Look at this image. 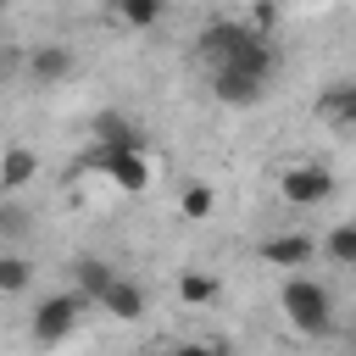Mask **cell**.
Returning <instances> with one entry per match:
<instances>
[{
	"label": "cell",
	"mask_w": 356,
	"mask_h": 356,
	"mask_svg": "<svg viewBox=\"0 0 356 356\" xmlns=\"http://www.w3.org/2000/svg\"><path fill=\"white\" fill-rule=\"evenodd\" d=\"M328 122H339V128H350L356 134V83H334L328 95H323V106H317Z\"/></svg>",
	"instance_id": "10"
},
{
	"label": "cell",
	"mask_w": 356,
	"mask_h": 356,
	"mask_svg": "<svg viewBox=\"0 0 356 356\" xmlns=\"http://www.w3.org/2000/svg\"><path fill=\"white\" fill-rule=\"evenodd\" d=\"M117 17H122L128 28H150V22L161 17V0H117Z\"/></svg>",
	"instance_id": "15"
},
{
	"label": "cell",
	"mask_w": 356,
	"mask_h": 356,
	"mask_svg": "<svg viewBox=\"0 0 356 356\" xmlns=\"http://www.w3.org/2000/svg\"><path fill=\"white\" fill-rule=\"evenodd\" d=\"M211 206H217V195H211V184H189V189L178 195V211H184L189 222H206V217H211Z\"/></svg>",
	"instance_id": "13"
},
{
	"label": "cell",
	"mask_w": 356,
	"mask_h": 356,
	"mask_svg": "<svg viewBox=\"0 0 356 356\" xmlns=\"http://www.w3.org/2000/svg\"><path fill=\"white\" fill-rule=\"evenodd\" d=\"M0 234H22V211L17 206H0Z\"/></svg>",
	"instance_id": "19"
},
{
	"label": "cell",
	"mask_w": 356,
	"mask_h": 356,
	"mask_svg": "<svg viewBox=\"0 0 356 356\" xmlns=\"http://www.w3.org/2000/svg\"><path fill=\"white\" fill-rule=\"evenodd\" d=\"M178 356H211L206 345H178Z\"/></svg>",
	"instance_id": "20"
},
{
	"label": "cell",
	"mask_w": 356,
	"mask_h": 356,
	"mask_svg": "<svg viewBox=\"0 0 356 356\" xmlns=\"http://www.w3.org/2000/svg\"><path fill=\"white\" fill-rule=\"evenodd\" d=\"M278 300H284V317H289L300 334H328V328H334V312H328V289H323V284L289 278Z\"/></svg>",
	"instance_id": "2"
},
{
	"label": "cell",
	"mask_w": 356,
	"mask_h": 356,
	"mask_svg": "<svg viewBox=\"0 0 356 356\" xmlns=\"http://www.w3.org/2000/svg\"><path fill=\"white\" fill-rule=\"evenodd\" d=\"M178 295H184V300H211V295H217V278H206V273H184V278H178Z\"/></svg>",
	"instance_id": "18"
},
{
	"label": "cell",
	"mask_w": 356,
	"mask_h": 356,
	"mask_svg": "<svg viewBox=\"0 0 356 356\" xmlns=\"http://www.w3.org/2000/svg\"><path fill=\"white\" fill-rule=\"evenodd\" d=\"M267 67H250V61H222V67H211V95L222 100V106H256L261 100V89H267Z\"/></svg>",
	"instance_id": "3"
},
{
	"label": "cell",
	"mask_w": 356,
	"mask_h": 356,
	"mask_svg": "<svg viewBox=\"0 0 356 356\" xmlns=\"http://www.w3.org/2000/svg\"><path fill=\"white\" fill-rule=\"evenodd\" d=\"M95 306H106L111 317H122V323H134L139 312H145V289L139 284H128V278H111L106 289H100V300Z\"/></svg>",
	"instance_id": "7"
},
{
	"label": "cell",
	"mask_w": 356,
	"mask_h": 356,
	"mask_svg": "<svg viewBox=\"0 0 356 356\" xmlns=\"http://www.w3.org/2000/svg\"><path fill=\"white\" fill-rule=\"evenodd\" d=\"M83 167H89V172H106L117 189H134V195L150 184V161H145V150H111V145H95Z\"/></svg>",
	"instance_id": "4"
},
{
	"label": "cell",
	"mask_w": 356,
	"mask_h": 356,
	"mask_svg": "<svg viewBox=\"0 0 356 356\" xmlns=\"http://www.w3.org/2000/svg\"><path fill=\"white\" fill-rule=\"evenodd\" d=\"M33 172H39V156H33V150H22V145H17V150H6V156H0V184H6V189H22Z\"/></svg>",
	"instance_id": "11"
},
{
	"label": "cell",
	"mask_w": 356,
	"mask_h": 356,
	"mask_svg": "<svg viewBox=\"0 0 356 356\" xmlns=\"http://www.w3.org/2000/svg\"><path fill=\"white\" fill-rule=\"evenodd\" d=\"M117 273L106 267V261H78V289H83V300H100V289L111 284Z\"/></svg>",
	"instance_id": "14"
},
{
	"label": "cell",
	"mask_w": 356,
	"mask_h": 356,
	"mask_svg": "<svg viewBox=\"0 0 356 356\" xmlns=\"http://www.w3.org/2000/svg\"><path fill=\"white\" fill-rule=\"evenodd\" d=\"M278 189H284L289 206H317V200L334 195V178H328V167H289L278 178Z\"/></svg>",
	"instance_id": "6"
},
{
	"label": "cell",
	"mask_w": 356,
	"mask_h": 356,
	"mask_svg": "<svg viewBox=\"0 0 356 356\" xmlns=\"http://www.w3.org/2000/svg\"><path fill=\"white\" fill-rule=\"evenodd\" d=\"M328 256L345 261V267H356V222H339V228L328 234Z\"/></svg>",
	"instance_id": "17"
},
{
	"label": "cell",
	"mask_w": 356,
	"mask_h": 356,
	"mask_svg": "<svg viewBox=\"0 0 356 356\" xmlns=\"http://www.w3.org/2000/svg\"><path fill=\"white\" fill-rule=\"evenodd\" d=\"M0 17H6V0H0Z\"/></svg>",
	"instance_id": "22"
},
{
	"label": "cell",
	"mask_w": 356,
	"mask_h": 356,
	"mask_svg": "<svg viewBox=\"0 0 356 356\" xmlns=\"http://www.w3.org/2000/svg\"><path fill=\"white\" fill-rule=\"evenodd\" d=\"M95 139L111 145V150H145L139 128H134L128 117H117V111H100V117H95Z\"/></svg>",
	"instance_id": "8"
},
{
	"label": "cell",
	"mask_w": 356,
	"mask_h": 356,
	"mask_svg": "<svg viewBox=\"0 0 356 356\" xmlns=\"http://www.w3.org/2000/svg\"><path fill=\"white\" fill-rule=\"evenodd\" d=\"M261 256H267V267H306L312 261V239L306 234H278V239L261 245Z\"/></svg>",
	"instance_id": "9"
},
{
	"label": "cell",
	"mask_w": 356,
	"mask_h": 356,
	"mask_svg": "<svg viewBox=\"0 0 356 356\" xmlns=\"http://www.w3.org/2000/svg\"><path fill=\"white\" fill-rule=\"evenodd\" d=\"M28 72H33L39 83H56V78H67V72H72V50L50 44V50H39V56L28 61Z\"/></svg>",
	"instance_id": "12"
},
{
	"label": "cell",
	"mask_w": 356,
	"mask_h": 356,
	"mask_svg": "<svg viewBox=\"0 0 356 356\" xmlns=\"http://www.w3.org/2000/svg\"><path fill=\"white\" fill-rule=\"evenodd\" d=\"M28 284H33V267L17 261V256H0V289L17 295V289H28Z\"/></svg>",
	"instance_id": "16"
},
{
	"label": "cell",
	"mask_w": 356,
	"mask_h": 356,
	"mask_svg": "<svg viewBox=\"0 0 356 356\" xmlns=\"http://www.w3.org/2000/svg\"><path fill=\"white\" fill-rule=\"evenodd\" d=\"M83 306H89L83 295H50V300L33 312V339H39V345H56V339H67Z\"/></svg>",
	"instance_id": "5"
},
{
	"label": "cell",
	"mask_w": 356,
	"mask_h": 356,
	"mask_svg": "<svg viewBox=\"0 0 356 356\" xmlns=\"http://www.w3.org/2000/svg\"><path fill=\"white\" fill-rule=\"evenodd\" d=\"M200 50H206L211 67H222V61H250V67H267V72H273V44H267V33H256V28H245V22H211V28L200 33Z\"/></svg>",
	"instance_id": "1"
},
{
	"label": "cell",
	"mask_w": 356,
	"mask_h": 356,
	"mask_svg": "<svg viewBox=\"0 0 356 356\" xmlns=\"http://www.w3.org/2000/svg\"><path fill=\"white\" fill-rule=\"evenodd\" d=\"M211 356H234V350H211Z\"/></svg>",
	"instance_id": "21"
}]
</instances>
